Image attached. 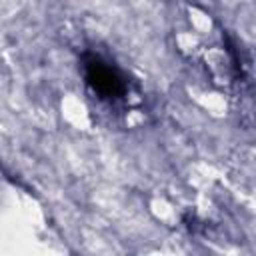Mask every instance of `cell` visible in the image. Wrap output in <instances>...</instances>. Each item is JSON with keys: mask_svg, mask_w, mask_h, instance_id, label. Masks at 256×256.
Returning a JSON list of instances; mask_svg holds the SVG:
<instances>
[{"mask_svg": "<svg viewBox=\"0 0 256 256\" xmlns=\"http://www.w3.org/2000/svg\"><path fill=\"white\" fill-rule=\"evenodd\" d=\"M84 74L90 88L98 92L102 98H118L126 90V84L120 72L96 54L84 56Z\"/></svg>", "mask_w": 256, "mask_h": 256, "instance_id": "6da1fadb", "label": "cell"}]
</instances>
